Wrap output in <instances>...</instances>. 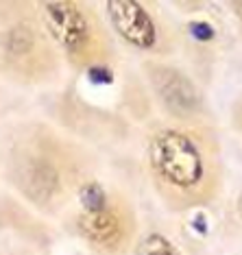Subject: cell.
Wrapping results in <instances>:
<instances>
[{
    "instance_id": "cell-13",
    "label": "cell",
    "mask_w": 242,
    "mask_h": 255,
    "mask_svg": "<svg viewBox=\"0 0 242 255\" xmlns=\"http://www.w3.org/2000/svg\"><path fill=\"white\" fill-rule=\"evenodd\" d=\"M229 7H232L234 15L240 20V24H242V0H236V2H232V4H229Z\"/></svg>"
},
{
    "instance_id": "cell-9",
    "label": "cell",
    "mask_w": 242,
    "mask_h": 255,
    "mask_svg": "<svg viewBox=\"0 0 242 255\" xmlns=\"http://www.w3.org/2000/svg\"><path fill=\"white\" fill-rule=\"evenodd\" d=\"M135 255H179L175 245L161 234L144 236L135 247Z\"/></svg>"
},
{
    "instance_id": "cell-15",
    "label": "cell",
    "mask_w": 242,
    "mask_h": 255,
    "mask_svg": "<svg viewBox=\"0 0 242 255\" xmlns=\"http://www.w3.org/2000/svg\"><path fill=\"white\" fill-rule=\"evenodd\" d=\"M238 212H240V218H242V194L238 196Z\"/></svg>"
},
{
    "instance_id": "cell-12",
    "label": "cell",
    "mask_w": 242,
    "mask_h": 255,
    "mask_svg": "<svg viewBox=\"0 0 242 255\" xmlns=\"http://www.w3.org/2000/svg\"><path fill=\"white\" fill-rule=\"evenodd\" d=\"M192 229L199 231L201 236L207 234V220H205V214H203V212H197V214H194V218H192Z\"/></svg>"
},
{
    "instance_id": "cell-11",
    "label": "cell",
    "mask_w": 242,
    "mask_h": 255,
    "mask_svg": "<svg viewBox=\"0 0 242 255\" xmlns=\"http://www.w3.org/2000/svg\"><path fill=\"white\" fill-rule=\"evenodd\" d=\"M188 31L190 35H192L194 39H199V42H212L216 35L214 26L210 24V22H201V20H194L188 24Z\"/></svg>"
},
{
    "instance_id": "cell-1",
    "label": "cell",
    "mask_w": 242,
    "mask_h": 255,
    "mask_svg": "<svg viewBox=\"0 0 242 255\" xmlns=\"http://www.w3.org/2000/svg\"><path fill=\"white\" fill-rule=\"evenodd\" d=\"M153 188L170 210L212 203L223 185V157L216 133L199 120H175L155 129L146 144Z\"/></svg>"
},
{
    "instance_id": "cell-7",
    "label": "cell",
    "mask_w": 242,
    "mask_h": 255,
    "mask_svg": "<svg viewBox=\"0 0 242 255\" xmlns=\"http://www.w3.org/2000/svg\"><path fill=\"white\" fill-rule=\"evenodd\" d=\"M105 13L112 31L135 50L155 53L159 48V28L148 9L137 0H109Z\"/></svg>"
},
{
    "instance_id": "cell-5",
    "label": "cell",
    "mask_w": 242,
    "mask_h": 255,
    "mask_svg": "<svg viewBox=\"0 0 242 255\" xmlns=\"http://www.w3.org/2000/svg\"><path fill=\"white\" fill-rule=\"evenodd\" d=\"M77 231L101 255H120L133 245L137 220L126 203L114 199L99 212H79Z\"/></svg>"
},
{
    "instance_id": "cell-2",
    "label": "cell",
    "mask_w": 242,
    "mask_h": 255,
    "mask_svg": "<svg viewBox=\"0 0 242 255\" xmlns=\"http://www.w3.org/2000/svg\"><path fill=\"white\" fill-rule=\"evenodd\" d=\"M7 179L37 210L55 212L88 181L85 155L48 127H28L7 153Z\"/></svg>"
},
{
    "instance_id": "cell-4",
    "label": "cell",
    "mask_w": 242,
    "mask_h": 255,
    "mask_svg": "<svg viewBox=\"0 0 242 255\" xmlns=\"http://www.w3.org/2000/svg\"><path fill=\"white\" fill-rule=\"evenodd\" d=\"M48 37L74 68L109 66L114 44L94 7L79 0H42L35 2Z\"/></svg>"
},
{
    "instance_id": "cell-3",
    "label": "cell",
    "mask_w": 242,
    "mask_h": 255,
    "mask_svg": "<svg viewBox=\"0 0 242 255\" xmlns=\"http://www.w3.org/2000/svg\"><path fill=\"white\" fill-rule=\"evenodd\" d=\"M59 50L37 15L35 2L0 4V74L39 83L57 68Z\"/></svg>"
},
{
    "instance_id": "cell-8",
    "label": "cell",
    "mask_w": 242,
    "mask_h": 255,
    "mask_svg": "<svg viewBox=\"0 0 242 255\" xmlns=\"http://www.w3.org/2000/svg\"><path fill=\"white\" fill-rule=\"evenodd\" d=\"M77 199L81 203V207H83V212H99L109 203L105 188L99 181H85L79 188Z\"/></svg>"
},
{
    "instance_id": "cell-14",
    "label": "cell",
    "mask_w": 242,
    "mask_h": 255,
    "mask_svg": "<svg viewBox=\"0 0 242 255\" xmlns=\"http://www.w3.org/2000/svg\"><path fill=\"white\" fill-rule=\"evenodd\" d=\"M234 120H236V127H238V131L242 133V103H238V107H236Z\"/></svg>"
},
{
    "instance_id": "cell-6",
    "label": "cell",
    "mask_w": 242,
    "mask_h": 255,
    "mask_svg": "<svg viewBox=\"0 0 242 255\" xmlns=\"http://www.w3.org/2000/svg\"><path fill=\"white\" fill-rule=\"evenodd\" d=\"M144 72L161 107L168 112L172 120H199L205 109L203 96L188 74H183L175 66L157 61L146 63Z\"/></svg>"
},
{
    "instance_id": "cell-10",
    "label": "cell",
    "mask_w": 242,
    "mask_h": 255,
    "mask_svg": "<svg viewBox=\"0 0 242 255\" xmlns=\"http://www.w3.org/2000/svg\"><path fill=\"white\" fill-rule=\"evenodd\" d=\"M85 77L94 85H112L114 83V72L109 66H92L85 70Z\"/></svg>"
}]
</instances>
